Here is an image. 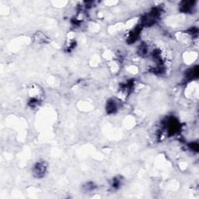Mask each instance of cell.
Returning <instances> with one entry per match:
<instances>
[{
	"label": "cell",
	"instance_id": "obj_1",
	"mask_svg": "<svg viewBox=\"0 0 199 199\" xmlns=\"http://www.w3.org/2000/svg\"><path fill=\"white\" fill-rule=\"evenodd\" d=\"M46 169V165H45V163H43V162L37 163L36 166H35V167H34V174H35L38 177H42L43 175H45Z\"/></svg>",
	"mask_w": 199,
	"mask_h": 199
},
{
	"label": "cell",
	"instance_id": "obj_2",
	"mask_svg": "<svg viewBox=\"0 0 199 199\" xmlns=\"http://www.w3.org/2000/svg\"><path fill=\"white\" fill-rule=\"evenodd\" d=\"M107 110L109 113H113L114 111L116 110V104L114 101H110L108 102V105H107Z\"/></svg>",
	"mask_w": 199,
	"mask_h": 199
}]
</instances>
